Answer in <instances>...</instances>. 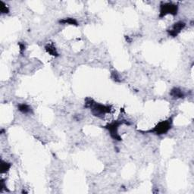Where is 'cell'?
<instances>
[{"mask_svg": "<svg viewBox=\"0 0 194 194\" xmlns=\"http://www.w3.org/2000/svg\"><path fill=\"white\" fill-rule=\"evenodd\" d=\"M86 107L90 108L94 116L103 118L106 114H109L111 111V106L106 105L99 104L93 101L92 99H87L86 100Z\"/></svg>", "mask_w": 194, "mask_h": 194, "instance_id": "1", "label": "cell"}, {"mask_svg": "<svg viewBox=\"0 0 194 194\" xmlns=\"http://www.w3.org/2000/svg\"><path fill=\"white\" fill-rule=\"evenodd\" d=\"M172 126V118H169L167 120L160 121L156 126H155L153 130H149V133H153L156 135H162L169 131Z\"/></svg>", "mask_w": 194, "mask_h": 194, "instance_id": "2", "label": "cell"}, {"mask_svg": "<svg viewBox=\"0 0 194 194\" xmlns=\"http://www.w3.org/2000/svg\"><path fill=\"white\" fill-rule=\"evenodd\" d=\"M178 11V7L176 4L172 2H162L160 5L159 17H164L168 14L171 15H176Z\"/></svg>", "mask_w": 194, "mask_h": 194, "instance_id": "3", "label": "cell"}, {"mask_svg": "<svg viewBox=\"0 0 194 194\" xmlns=\"http://www.w3.org/2000/svg\"><path fill=\"white\" fill-rule=\"evenodd\" d=\"M123 123H124L123 121H114L105 127L109 131L111 138H113L115 140H118V141L121 140V138L120 135L118 134V130L119 126L121 125Z\"/></svg>", "mask_w": 194, "mask_h": 194, "instance_id": "4", "label": "cell"}, {"mask_svg": "<svg viewBox=\"0 0 194 194\" xmlns=\"http://www.w3.org/2000/svg\"><path fill=\"white\" fill-rule=\"evenodd\" d=\"M186 24L184 21H177L175 24H173L172 27L168 30V33L170 36L173 37H176L179 33L181 32L183 29L185 27Z\"/></svg>", "mask_w": 194, "mask_h": 194, "instance_id": "5", "label": "cell"}, {"mask_svg": "<svg viewBox=\"0 0 194 194\" xmlns=\"http://www.w3.org/2000/svg\"><path fill=\"white\" fill-rule=\"evenodd\" d=\"M170 95L174 99H181L184 97V94L182 92V90H180L179 88H176V87L175 88H173L171 90Z\"/></svg>", "mask_w": 194, "mask_h": 194, "instance_id": "6", "label": "cell"}, {"mask_svg": "<svg viewBox=\"0 0 194 194\" xmlns=\"http://www.w3.org/2000/svg\"><path fill=\"white\" fill-rule=\"evenodd\" d=\"M45 49H46V51L49 54L51 55V56H56V57L59 56V53H58L57 49H56V48L55 47V46L52 43L46 45V47H45Z\"/></svg>", "mask_w": 194, "mask_h": 194, "instance_id": "7", "label": "cell"}, {"mask_svg": "<svg viewBox=\"0 0 194 194\" xmlns=\"http://www.w3.org/2000/svg\"><path fill=\"white\" fill-rule=\"evenodd\" d=\"M18 110L22 112L23 114H29V113L32 112V109L29 105L25 104V103H21V104H19L18 106Z\"/></svg>", "mask_w": 194, "mask_h": 194, "instance_id": "8", "label": "cell"}, {"mask_svg": "<svg viewBox=\"0 0 194 194\" xmlns=\"http://www.w3.org/2000/svg\"><path fill=\"white\" fill-rule=\"evenodd\" d=\"M59 23L61 24H70V25H78V22L77 21V20L72 17H67V18L61 19L59 21Z\"/></svg>", "mask_w": 194, "mask_h": 194, "instance_id": "9", "label": "cell"}, {"mask_svg": "<svg viewBox=\"0 0 194 194\" xmlns=\"http://www.w3.org/2000/svg\"><path fill=\"white\" fill-rule=\"evenodd\" d=\"M12 167V164L7 161H4V160H1V173L2 174H4V173L8 172L9 171V169Z\"/></svg>", "mask_w": 194, "mask_h": 194, "instance_id": "10", "label": "cell"}, {"mask_svg": "<svg viewBox=\"0 0 194 194\" xmlns=\"http://www.w3.org/2000/svg\"><path fill=\"white\" fill-rule=\"evenodd\" d=\"M0 12H1L2 14H8L9 12V7L2 1H0Z\"/></svg>", "mask_w": 194, "mask_h": 194, "instance_id": "11", "label": "cell"}, {"mask_svg": "<svg viewBox=\"0 0 194 194\" xmlns=\"http://www.w3.org/2000/svg\"><path fill=\"white\" fill-rule=\"evenodd\" d=\"M19 46H20V52H23L25 49V46H24V43H19Z\"/></svg>", "mask_w": 194, "mask_h": 194, "instance_id": "12", "label": "cell"}]
</instances>
